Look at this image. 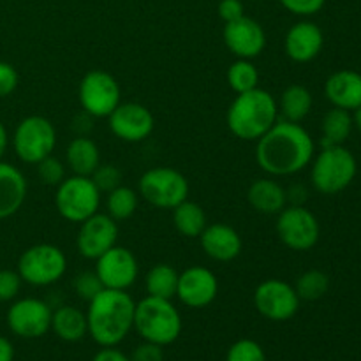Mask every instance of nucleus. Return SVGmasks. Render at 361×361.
Here are the masks:
<instances>
[{
	"label": "nucleus",
	"instance_id": "obj_8",
	"mask_svg": "<svg viewBox=\"0 0 361 361\" xmlns=\"http://www.w3.org/2000/svg\"><path fill=\"white\" fill-rule=\"evenodd\" d=\"M137 189L147 203L161 210H173L189 197V182L185 176L166 166L145 171Z\"/></svg>",
	"mask_w": 361,
	"mask_h": 361
},
{
	"label": "nucleus",
	"instance_id": "obj_13",
	"mask_svg": "<svg viewBox=\"0 0 361 361\" xmlns=\"http://www.w3.org/2000/svg\"><path fill=\"white\" fill-rule=\"evenodd\" d=\"M51 307L37 298L14 302L7 310V326L21 338H39L51 330Z\"/></svg>",
	"mask_w": 361,
	"mask_h": 361
},
{
	"label": "nucleus",
	"instance_id": "obj_29",
	"mask_svg": "<svg viewBox=\"0 0 361 361\" xmlns=\"http://www.w3.org/2000/svg\"><path fill=\"white\" fill-rule=\"evenodd\" d=\"M323 148L334 147V145H342L349 137L353 130V116L348 109L335 108L324 115L323 123Z\"/></svg>",
	"mask_w": 361,
	"mask_h": 361
},
{
	"label": "nucleus",
	"instance_id": "obj_38",
	"mask_svg": "<svg viewBox=\"0 0 361 361\" xmlns=\"http://www.w3.org/2000/svg\"><path fill=\"white\" fill-rule=\"evenodd\" d=\"M326 0H281L282 6L293 14L298 16H312L323 9Z\"/></svg>",
	"mask_w": 361,
	"mask_h": 361
},
{
	"label": "nucleus",
	"instance_id": "obj_16",
	"mask_svg": "<svg viewBox=\"0 0 361 361\" xmlns=\"http://www.w3.org/2000/svg\"><path fill=\"white\" fill-rule=\"evenodd\" d=\"M118 240V226L115 219L108 214H94L80 224L76 236L78 252L85 259H97L106 250L116 245Z\"/></svg>",
	"mask_w": 361,
	"mask_h": 361
},
{
	"label": "nucleus",
	"instance_id": "obj_5",
	"mask_svg": "<svg viewBox=\"0 0 361 361\" xmlns=\"http://www.w3.org/2000/svg\"><path fill=\"white\" fill-rule=\"evenodd\" d=\"M358 164L351 152L342 145L324 147L314 159L310 180L317 192L334 196L348 189L355 180Z\"/></svg>",
	"mask_w": 361,
	"mask_h": 361
},
{
	"label": "nucleus",
	"instance_id": "obj_39",
	"mask_svg": "<svg viewBox=\"0 0 361 361\" xmlns=\"http://www.w3.org/2000/svg\"><path fill=\"white\" fill-rule=\"evenodd\" d=\"M18 83H20V76H18V71L14 69V66L0 60V99L13 94Z\"/></svg>",
	"mask_w": 361,
	"mask_h": 361
},
{
	"label": "nucleus",
	"instance_id": "obj_46",
	"mask_svg": "<svg viewBox=\"0 0 361 361\" xmlns=\"http://www.w3.org/2000/svg\"><path fill=\"white\" fill-rule=\"evenodd\" d=\"M360 250H361V243H360Z\"/></svg>",
	"mask_w": 361,
	"mask_h": 361
},
{
	"label": "nucleus",
	"instance_id": "obj_28",
	"mask_svg": "<svg viewBox=\"0 0 361 361\" xmlns=\"http://www.w3.org/2000/svg\"><path fill=\"white\" fill-rule=\"evenodd\" d=\"M178 277L180 274L171 264L159 263L148 270L147 277H145V289H147L148 296L171 300L173 296H176Z\"/></svg>",
	"mask_w": 361,
	"mask_h": 361
},
{
	"label": "nucleus",
	"instance_id": "obj_18",
	"mask_svg": "<svg viewBox=\"0 0 361 361\" xmlns=\"http://www.w3.org/2000/svg\"><path fill=\"white\" fill-rule=\"evenodd\" d=\"M219 281L212 270L204 267H190L178 277L176 296L189 309H204L217 298Z\"/></svg>",
	"mask_w": 361,
	"mask_h": 361
},
{
	"label": "nucleus",
	"instance_id": "obj_20",
	"mask_svg": "<svg viewBox=\"0 0 361 361\" xmlns=\"http://www.w3.org/2000/svg\"><path fill=\"white\" fill-rule=\"evenodd\" d=\"M324 44L323 30L312 21H298L288 30L284 39L286 55L298 63L316 59Z\"/></svg>",
	"mask_w": 361,
	"mask_h": 361
},
{
	"label": "nucleus",
	"instance_id": "obj_27",
	"mask_svg": "<svg viewBox=\"0 0 361 361\" xmlns=\"http://www.w3.org/2000/svg\"><path fill=\"white\" fill-rule=\"evenodd\" d=\"M173 224L180 235L187 238H200V235L208 226L207 214L201 204L185 200L178 207L173 208Z\"/></svg>",
	"mask_w": 361,
	"mask_h": 361
},
{
	"label": "nucleus",
	"instance_id": "obj_33",
	"mask_svg": "<svg viewBox=\"0 0 361 361\" xmlns=\"http://www.w3.org/2000/svg\"><path fill=\"white\" fill-rule=\"evenodd\" d=\"M226 361H267V355L259 342L242 338L229 348Z\"/></svg>",
	"mask_w": 361,
	"mask_h": 361
},
{
	"label": "nucleus",
	"instance_id": "obj_24",
	"mask_svg": "<svg viewBox=\"0 0 361 361\" xmlns=\"http://www.w3.org/2000/svg\"><path fill=\"white\" fill-rule=\"evenodd\" d=\"M66 159L67 166L74 175L92 176V173L101 164V152L90 137L78 136L67 147Z\"/></svg>",
	"mask_w": 361,
	"mask_h": 361
},
{
	"label": "nucleus",
	"instance_id": "obj_43",
	"mask_svg": "<svg viewBox=\"0 0 361 361\" xmlns=\"http://www.w3.org/2000/svg\"><path fill=\"white\" fill-rule=\"evenodd\" d=\"M14 360V348L11 341L6 337H0V361H13Z\"/></svg>",
	"mask_w": 361,
	"mask_h": 361
},
{
	"label": "nucleus",
	"instance_id": "obj_9",
	"mask_svg": "<svg viewBox=\"0 0 361 361\" xmlns=\"http://www.w3.org/2000/svg\"><path fill=\"white\" fill-rule=\"evenodd\" d=\"M56 147L55 126L46 116L30 115L21 120L13 134V148L18 159L27 164H39Z\"/></svg>",
	"mask_w": 361,
	"mask_h": 361
},
{
	"label": "nucleus",
	"instance_id": "obj_11",
	"mask_svg": "<svg viewBox=\"0 0 361 361\" xmlns=\"http://www.w3.org/2000/svg\"><path fill=\"white\" fill-rule=\"evenodd\" d=\"M120 85L106 71H90L83 76L78 90L81 108L95 118H108L113 109L120 104Z\"/></svg>",
	"mask_w": 361,
	"mask_h": 361
},
{
	"label": "nucleus",
	"instance_id": "obj_10",
	"mask_svg": "<svg viewBox=\"0 0 361 361\" xmlns=\"http://www.w3.org/2000/svg\"><path fill=\"white\" fill-rule=\"evenodd\" d=\"M277 235L288 249L305 252L316 247L321 236V226L316 215L302 204L286 207L277 217Z\"/></svg>",
	"mask_w": 361,
	"mask_h": 361
},
{
	"label": "nucleus",
	"instance_id": "obj_12",
	"mask_svg": "<svg viewBox=\"0 0 361 361\" xmlns=\"http://www.w3.org/2000/svg\"><path fill=\"white\" fill-rule=\"evenodd\" d=\"M302 300L296 295L295 286L279 279L263 281L254 291L256 310L268 321L284 323L293 319L300 309Z\"/></svg>",
	"mask_w": 361,
	"mask_h": 361
},
{
	"label": "nucleus",
	"instance_id": "obj_3",
	"mask_svg": "<svg viewBox=\"0 0 361 361\" xmlns=\"http://www.w3.org/2000/svg\"><path fill=\"white\" fill-rule=\"evenodd\" d=\"M279 120V104L263 88L236 94L226 115L229 130L242 141H257Z\"/></svg>",
	"mask_w": 361,
	"mask_h": 361
},
{
	"label": "nucleus",
	"instance_id": "obj_21",
	"mask_svg": "<svg viewBox=\"0 0 361 361\" xmlns=\"http://www.w3.org/2000/svg\"><path fill=\"white\" fill-rule=\"evenodd\" d=\"M324 94L335 108L355 111L361 106V74L349 69L337 71L326 80Z\"/></svg>",
	"mask_w": 361,
	"mask_h": 361
},
{
	"label": "nucleus",
	"instance_id": "obj_37",
	"mask_svg": "<svg viewBox=\"0 0 361 361\" xmlns=\"http://www.w3.org/2000/svg\"><path fill=\"white\" fill-rule=\"evenodd\" d=\"M21 277L18 271L0 270V303L11 302L21 289Z\"/></svg>",
	"mask_w": 361,
	"mask_h": 361
},
{
	"label": "nucleus",
	"instance_id": "obj_45",
	"mask_svg": "<svg viewBox=\"0 0 361 361\" xmlns=\"http://www.w3.org/2000/svg\"><path fill=\"white\" fill-rule=\"evenodd\" d=\"M353 126H356V129L361 133V106L355 109V115H353Z\"/></svg>",
	"mask_w": 361,
	"mask_h": 361
},
{
	"label": "nucleus",
	"instance_id": "obj_2",
	"mask_svg": "<svg viewBox=\"0 0 361 361\" xmlns=\"http://www.w3.org/2000/svg\"><path fill=\"white\" fill-rule=\"evenodd\" d=\"M136 302L127 291L102 289L88 302V335L101 348H116L134 328Z\"/></svg>",
	"mask_w": 361,
	"mask_h": 361
},
{
	"label": "nucleus",
	"instance_id": "obj_34",
	"mask_svg": "<svg viewBox=\"0 0 361 361\" xmlns=\"http://www.w3.org/2000/svg\"><path fill=\"white\" fill-rule=\"evenodd\" d=\"M35 166H37L39 178L42 180L44 185L59 187L66 180V166L60 159L53 157V155H48Z\"/></svg>",
	"mask_w": 361,
	"mask_h": 361
},
{
	"label": "nucleus",
	"instance_id": "obj_36",
	"mask_svg": "<svg viewBox=\"0 0 361 361\" xmlns=\"http://www.w3.org/2000/svg\"><path fill=\"white\" fill-rule=\"evenodd\" d=\"M73 286H74V291H76V295L80 296V298L87 300V302L94 300L95 296H97L99 293L104 289L101 279L97 277V274H95V271H83V274L76 275Z\"/></svg>",
	"mask_w": 361,
	"mask_h": 361
},
{
	"label": "nucleus",
	"instance_id": "obj_7",
	"mask_svg": "<svg viewBox=\"0 0 361 361\" xmlns=\"http://www.w3.org/2000/svg\"><path fill=\"white\" fill-rule=\"evenodd\" d=\"M101 192L90 176L73 175L56 187L55 207L66 221L81 224L99 212Z\"/></svg>",
	"mask_w": 361,
	"mask_h": 361
},
{
	"label": "nucleus",
	"instance_id": "obj_14",
	"mask_svg": "<svg viewBox=\"0 0 361 361\" xmlns=\"http://www.w3.org/2000/svg\"><path fill=\"white\" fill-rule=\"evenodd\" d=\"M95 274L101 279L104 289H116V291H127L136 282L140 267L133 250L126 247H111L106 250L101 257H97Z\"/></svg>",
	"mask_w": 361,
	"mask_h": 361
},
{
	"label": "nucleus",
	"instance_id": "obj_6",
	"mask_svg": "<svg viewBox=\"0 0 361 361\" xmlns=\"http://www.w3.org/2000/svg\"><path fill=\"white\" fill-rule=\"evenodd\" d=\"M67 270V257L60 247L51 243H37L28 247L18 259V274L21 281L35 288H44L59 282Z\"/></svg>",
	"mask_w": 361,
	"mask_h": 361
},
{
	"label": "nucleus",
	"instance_id": "obj_25",
	"mask_svg": "<svg viewBox=\"0 0 361 361\" xmlns=\"http://www.w3.org/2000/svg\"><path fill=\"white\" fill-rule=\"evenodd\" d=\"M51 330L63 342H78L88 334L87 314L78 307L63 305L53 312Z\"/></svg>",
	"mask_w": 361,
	"mask_h": 361
},
{
	"label": "nucleus",
	"instance_id": "obj_32",
	"mask_svg": "<svg viewBox=\"0 0 361 361\" xmlns=\"http://www.w3.org/2000/svg\"><path fill=\"white\" fill-rule=\"evenodd\" d=\"M295 289L300 300L316 302L323 298L330 289V277L321 270H307L298 277Z\"/></svg>",
	"mask_w": 361,
	"mask_h": 361
},
{
	"label": "nucleus",
	"instance_id": "obj_26",
	"mask_svg": "<svg viewBox=\"0 0 361 361\" xmlns=\"http://www.w3.org/2000/svg\"><path fill=\"white\" fill-rule=\"evenodd\" d=\"M312 94L307 87L303 85H289L281 95V101L279 104V111H281L282 120H288V122L300 123L303 118H307V115L312 109Z\"/></svg>",
	"mask_w": 361,
	"mask_h": 361
},
{
	"label": "nucleus",
	"instance_id": "obj_42",
	"mask_svg": "<svg viewBox=\"0 0 361 361\" xmlns=\"http://www.w3.org/2000/svg\"><path fill=\"white\" fill-rule=\"evenodd\" d=\"M92 361H133L130 356L122 353L116 348H102L97 355L92 358Z\"/></svg>",
	"mask_w": 361,
	"mask_h": 361
},
{
	"label": "nucleus",
	"instance_id": "obj_22",
	"mask_svg": "<svg viewBox=\"0 0 361 361\" xmlns=\"http://www.w3.org/2000/svg\"><path fill=\"white\" fill-rule=\"evenodd\" d=\"M27 200V180L13 164L0 161V221L13 217Z\"/></svg>",
	"mask_w": 361,
	"mask_h": 361
},
{
	"label": "nucleus",
	"instance_id": "obj_19",
	"mask_svg": "<svg viewBox=\"0 0 361 361\" xmlns=\"http://www.w3.org/2000/svg\"><path fill=\"white\" fill-rule=\"evenodd\" d=\"M200 243L203 252L219 263H229L236 259L243 249L242 236L238 235V231L222 222L208 224L200 235Z\"/></svg>",
	"mask_w": 361,
	"mask_h": 361
},
{
	"label": "nucleus",
	"instance_id": "obj_4",
	"mask_svg": "<svg viewBox=\"0 0 361 361\" xmlns=\"http://www.w3.org/2000/svg\"><path fill=\"white\" fill-rule=\"evenodd\" d=\"M134 330L143 341L159 345H169L182 334V316L171 300L147 296L136 303Z\"/></svg>",
	"mask_w": 361,
	"mask_h": 361
},
{
	"label": "nucleus",
	"instance_id": "obj_35",
	"mask_svg": "<svg viewBox=\"0 0 361 361\" xmlns=\"http://www.w3.org/2000/svg\"><path fill=\"white\" fill-rule=\"evenodd\" d=\"M90 178L101 194H108L118 185H122V171L115 164H99V168L92 173Z\"/></svg>",
	"mask_w": 361,
	"mask_h": 361
},
{
	"label": "nucleus",
	"instance_id": "obj_17",
	"mask_svg": "<svg viewBox=\"0 0 361 361\" xmlns=\"http://www.w3.org/2000/svg\"><path fill=\"white\" fill-rule=\"evenodd\" d=\"M222 37H224L226 48L236 59H256V56H259L263 53L264 46H267L264 28L261 27L259 21L249 16H242L240 20L226 23Z\"/></svg>",
	"mask_w": 361,
	"mask_h": 361
},
{
	"label": "nucleus",
	"instance_id": "obj_30",
	"mask_svg": "<svg viewBox=\"0 0 361 361\" xmlns=\"http://www.w3.org/2000/svg\"><path fill=\"white\" fill-rule=\"evenodd\" d=\"M108 215L118 221H127L137 210V192L127 185H118L108 192V201H106Z\"/></svg>",
	"mask_w": 361,
	"mask_h": 361
},
{
	"label": "nucleus",
	"instance_id": "obj_44",
	"mask_svg": "<svg viewBox=\"0 0 361 361\" xmlns=\"http://www.w3.org/2000/svg\"><path fill=\"white\" fill-rule=\"evenodd\" d=\"M7 147H9V134H7L6 126L0 122V161H2V157L6 155Z\"/></svg>",
	"mask_w": 361,
	"mask_h": 361
},
{
	"label": "nucleus",
	"instance_id": "obj_1",
	"mask_svg": "<svg viewBox=\"0 0 361 361\" xmlns=\"http://www.w3.org/2000/svg\"><path fill=\"white\" fill-rule=\"evenodd\" d=\"M316 145L309 130L300 123L277 120L256 141V162L271 176L296 175L314 159Z\"/></svg>",
	"mask_w": 361,
	"mask_h": 361
},
{
	"label": "nucleus",
	"instance_id": "obj_15",
	"mask_svg": "<svg viewBox=\"0 0 361 361\" xmlns=\"http://www.w3.org/2000/svg\"><path fill=\"white\" fill-rule=\"evenodd\" d=\"M108 120L111 133L127 143H140L147 140L155 127L152 111L140 102H120Z\"/></svg>",
	"mask_w": 361,
	"mask_h": 361
},
{
	"label": "nucleus",
	"instance_id": "obj_23",
	"mask_svg": "<svg viewBox=\"0 0 361 361\" xmlns=\"http://www.w3.org/2000/svg\"><path fill=\"white\" fill-rule=\"evenodd\" d=\"M250 207L264 215H279L288 204V192L279 182L270 178H259L250 183L247 190Z\"/></svg>",
	"mask_w": 361,
	"mask_h": 361
},
{
	"label": "nucleus",
	"instance_id": "obj_40",
	"mask_svg": "<svg viewBox=\"0 0 361 361\" xmlns=\"http://www.w3.org/2000/svg\"><path fill=\"white\" fill-rule=\"evenodd\" d=\"M133 361H164V353H162V345L154 344V342H147L137 345L130 355Z\"/></svg>",
	"mask_w": 361,
	"mask_h": 361
},
{
	"label": "nucleus",
	"instance_id": "obj_41",
	"mask_svg": "<svg viewBox=\"0 0 361 361\" xmlns=\"http://www.w3.org/2000/svg\"><path fill=\"white\" fill-rule=\"evenodd\" d=\"M217 11L219 16H221V20L224 21V23H229V21L240 20L242 16H245L242 0H221Z\"/></svg>",
	"mask_w": 361,
	"mask_h": 361
},
{
	"label": "nucleus",
	"instance_id": "obj_31",
	"mask_svg": "<svg viewBox=\"0 0 361 361\" xmlns=\"http://www.w3.org/2000/svg\"><path fill=\"white\" fill-rule=\"evenodd\" d=\"M228 83L235 94H243L257 88L259 83V73L254 66L252 60L236 59L228 69Z\"/></svg>",
	"mask_w": 361,
	"mask_h": 361
}]
</instances>
